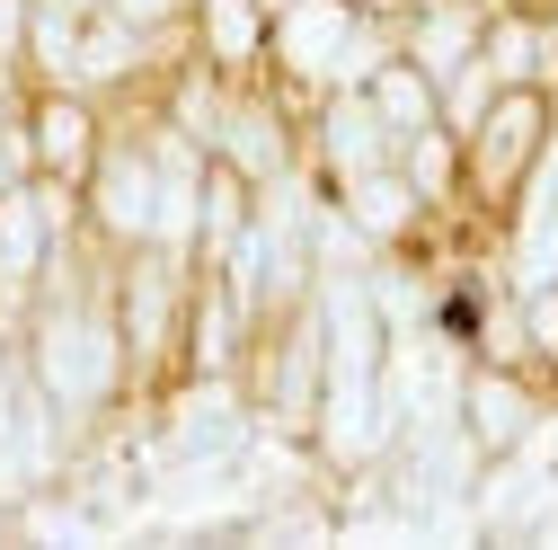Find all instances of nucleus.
<instances>
[{
    "instance_id": "7ed1b4c3",
    "label": "nucleus",
    "mask_w": 558,
    "mask_h": 550,
    "mask_svg": "<svg viewBox=\"0 0 558 550\" xmlns=\"http://www.w3.org/2000/svg\"><path fill=\"white\" fill-rule=\"evenodd\" d=\"M549 124H558V89H541V81L497 89V98L470 116V133H461V204H470V223L487 240H497L506 204L523 195V178H532V160L549 143Z\"/></svg>"
},
{
    "instance_id": "1a4fd4ad",
    "label": "nucleus",
    "mask_w": 558,
    "mask_h": 550,
    "mask_svg": "<svg viewBox=\"0 0 558 550\" xmlns=\"http://www.w3.org/2000/svg\"><path fill=\"white\" fill-rule=\"evenodd\" d=\"M214 160H231L248 187H275L302 169V107H284L275 81H231L222 89V116H214Z\"/></svg>"
},
{
    "instance_id": "9d476101",
    "label": "nucleus",
    "mask_w": 558,
    "mask_h": 550,
    "mask_svg": "<svg viewBox=\"0 0 558 550\" xmlns=\"http://www.w3.org/2000/svg\"><path fill=\"white\" fill-rule=\"evenodd\" d=\"M381 160H390V133H381V116H373L364 89H319V98L302 107V169H311L319 187L364 178V169H381Z\"/></svg>"
},
{
    "instance_id": "4468645a",
    "label": "nucleus",
    "mask_w": 558,
    "mask_h": 550,
    "mask_svg": "<svg viewBox=\"0 0 558 550\" xmlns=\"http://www.w3.org/2000/svg\"><path fill=\"white\" fill-rule=\"evenodd\" d=\"M364 98H373V116H381V133H390V152L408 143V133H426V124H444V81L426 72V62H408L399 45L373 62V81H364Z\"/></svg>"
},
{
    "instance_id": "423d86ee",
    "label": "nucleus",
    "mask_w": 558,
    "mask_h": 550,
    "mask_svg": "<svg viewBox=\"0 0 558 550\" xmlns=\"http://www.w3.org/2000/svg\"><path fill=\"white\" fill-rule=\"evenodd\" d=\"M81 231L72 214V195L45 187V178H19L10 195H0V337H19L36 285H45V266L62 258V240Z\"/></svg>"
},
{
    "instance_id": "a211bd4d",
    "label": "nucleus",
    "mask_w": 558,
    "mask_h": 550,
    "mask_svg": "<svg viewBox=\"0 0 558 550\" xmlns=\"http://www.w3.org/2000/svg\"><path fill=\"white\" fill-rule=\"evenodd\" d=\"M487 98H497V81H487V62H478V53L461 62V72H444V124H452V133H470V116H478Z\"/></svg>"
},
{
    "instance_id": "aec40b11",
    "label": "nucleus",
    "mask_w": 558,
    "mask_h": 550,
    "mask_svg": "<svg viewBox=\"0 0 558 550\" xmlns=\"http://www.w3.org/2000/svg\"><path fill=\"white\" fill-rule=\"evenodd\" d=\"M27 19H36V0H0V72H19V81H27Z\"/></svg>"
},
{
    "instance_id": "412c9836",
    "label": "nucleus",
    "mask_w": 558,
    "mask_h": 550,
    "mask_svg": "<svg viewBox=\"0 0 558 550\" xmlns=\"http://www.w3.org/2000/svg\"><path fill=\"white\" fill-rule=\"evenodd\" d=\"M355 10H381V19H399V10H416V0H355Z\"/></svg>"
},
{
    "instance_id": "20e7f679",
    "label": "nucleus",
    "mask_w": 558,
    "mask_h": 550,
    "mask_svg": "<svg viewBox=\"0 0 558 550\" xmlns=\"http://www.w3.org/2000/svg\"><path fill=\"white\" fill-rule=\"evenodd\" d=\"M72 214H81V240H98L107 258L151 240V223H160V152H151V124H143L133 98L107 116V143H98L89 178L72 187Z\"/></svg>"
},
{
    "instance_id": "f03ea898",
    "label": "nucleus",
    "mask_w": 558,
    "mask_h": 550,
    "mask_svg": "<svg viewBox=\"0 0 558 550\" xmlns=\"http://www.w3.org/2000/svg\"><path fill=\"white\" fill-rule=\"evenodd\" d=\"M186 285H195V258L143 240L107 258V302L124 328V364H133V408H151L178 382V337H186Z\"/></svg>"
},
{
    "instance_id": "6e6552de",
    "label": "nucleus",
    "mask_w": 558,
    "mask_h": 550,
    "mask_svg": "<svg viewBox=\"0 0 558 550\" xmlns=\"http://www.w3.org/2000/svg\"><path fill=\"white\" fill-rule=\"evenodd\" d=\"M355 19H364L355 0H275L266 10V81L284 89V107H311L319 89H337Z\"/></svg>"
},
{
    "instance_id": "0eeeda50",
    "label": "nucleus",
    "mask_w": 558,
    "mask_h": 550,
    "mask_svg": "<svg viewBox=\"0 0 558 550\" xmlns=\"http://www.w3.org/2000/svg\"><path fill=\"white\" fill-rule=\"evenodd\" d=\"M107 98L98 89H81V81H27L19 89V133H27V169L45 178V187H62L72 195L81 178H89V160H98V143H107Z\"/></svg>"
},
{
    "instance_id": "39448f33",
    "label": "nucleus",
    "mask_w": 558,
    "mask_h": 550,
    "mask_svg": "<svg viewBox=\"0 0 558 550\" xmlns=\"http://www.w3.org/2000/svg\"><path fill=\"white\" fill-rule=\"evenodd\" d=\"M549 418H558V391H549L541 373L461 356V382H452V427H461V444H470L478 462H514V453H541Z\"/></svg>"
},
{
    "instance_id": "f257e3e1",
    "label": "nucleus",
    "mask_w": 558,
    "mask_h": 550,
    "mask_svg": "<svg viewBox=\"0 0 558 550\" xmlns=\"http://www.w3.org/2000/svg\"><path fill=\"white\" fill-rule=\"evenodd\" d=\"M19 356L27 391L62 418L72 435V462L89 444H107L116 427H133V364H124V328H116V302H107V249L98 240H62V258L45 266V285L19 320V337H0Z\"/></svg>"
},
{
    "instance_id": "6ab92c4d",
    "label": "nucleus",
    "mask_w": 558,
    "mask_h": 550,
    "mask_svg": "<svg viewBox=\"0 0 558 550\" xmlns=\"http://www.w3.org/2000/svg\"><path fill=\"white\" fill-rule=\"evenodd\" d=\"M98 10L133 19V27H151V36H186V10L195 0H98Z\"/></svg>"
},
{
    "instance_id": "4be33fe9",
    "label": "nucleus",
    "mask_w": 558,
    "mask_h": 550,
    "mask_svg": "<svg viewBox=\"0 0 558 550\" xmlns=\"http://www.w3.org/2000/svg\"><path fill=\"white\" fill-rule=\"evenodd\" d=\"M53 10H72V19H89V10H98V0H53Z\"/></svg>"
},
{
    "instance_id": "9b49d317",
    "label": "nucleus",
    "mask_w": 558,
    "mask_h": 550,
    "mask_svg": "<svg viewBox=\"0 0 558 550\" xmlns=\"http://www.w3.org/2000/svg\"><path fill=\"white\" fill-rule=\"evenodd\" d=\"M328 204L364 231V249H373V258H390V249H426V240L444 231V223L426 214V195L399 178V160H381V169H364V178H337V187H328Z\"/></svg>"
},
{
    "instance_id": "f8f14e48",
    "label": "nucleus",
    "mask_w": 558,
    "mask_h": 550,
    "mask_svg": "<svg viewBox=\"0 0 558 550\" xmlns=\"http://www.w3.org/2000/svg\"><path fill=\"white\" fill-rule=\"evenodd\" d=\"M186 53L214 62L222 81H266V0H195Z\"/></svg>"
},
{
    "instance_id": "5701e85b",
    "label": "nucleus",
    "mask_w": 558,
    "mask_h": 550,
    "mask_svg": "<svg viewBox=\"0 0 558 550\" xmlns=\"http://www.w3.org/2000/svg\"><path fill=\"white\" fill-rule=\"evenodd\" d=\"M266 10H275V0H266Z\"/></svg>"
},
{
    "instance_id": "dca6fc26",
    "label": "nucleus",
    "mask_w": 558,
    "mask_h": 550,
    "mask_svg": "<svg viewBox=\"0 0 558 550\" xmlns=\"http://www.w3.org/2000/svg\"><path fill=\"white\" fill-rule=\"evenodd\" d=\"M257 223V187L231 160H204V195H195V266H231V249Z\"/></svg>"
},
{
    "instance_id": "f3484780",
    "label": "nucleus",
    "mask_w": 558,
    "mask_h": 550,
    "mask_svg": "<svg viewBox=\"0 0 558 550\" xmlns=\"http://www.w3.org/2000/svg\"><path fill=\"white\" fill-rule=\"evenodd\" d=\"M523 302V347H532V373L558 391V285H532V294H514Z\"/></svg>"
},
{
    "instance_id": "2eb2a0df",
    "label": "nucleus",
    "mask_w": 558,
    "mask_h": 550,
    "mask_svg": "<svg viewBox=\"0 0 558 550\" xmlns=\"http://www.w3.org/2000/svg\"><path fill=\"white\" fill-rule=\"evenodd\" d=\"M390 160H399V178H408L416 195H426V214H435L444 231H461V223H470V204H461V133H452V124L408 133ZM470 231H478V223H470Z\"/></svg>"
},
{
    "instance_id": "ddd939ff",
    "label": "nucleus",
    "mask_w": 558,
    "mask_h": 550,
    "mask_svg": "<svg viewBox=\"0 0 558 550\" xmlns=\"http://www.w3.org/2000/svg\"><path fill=\"white\" fill-rule=\"evenodd\" d=\"M478 27H487L478 0H416V10H399V19H390L399 53H408V62H426L435 81H444V72H461V62L478 53Z\"/></svg>"
}]
</instances>
